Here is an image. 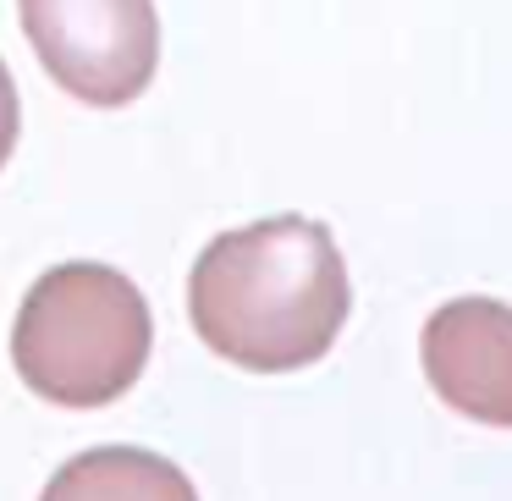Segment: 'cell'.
<instances>
[{"instance_id": "obj_1", "label": "cell", "mask_w": 512, "mask_h": 501, "mask_svg": "<svg viewBox=\"0 0 512 501\" xmlns=\"http://www.w3.org/2000/svg\"><path fill=\"white\" fill-rule=\"evenodd\" d=\"M353 287L331 226L309 215L221 232L188 276V320L210 353L254 375H287L331 353Z\"/></svg>"}, {"instance_id": "obj_2", "label": "cell", "mask_w": 512, "mask_h": 501, "mask_svg": "<svg viewBox=\"0 0 512 501\" xmlns=\"http://www.w3.org/2000/svg\"><path fill=\"white\" fill-rule=\"evenodd\" d=\"M155 347L149 303L116 265L67 259L28 287L12 325V364L56 408H105L138 386Z\"/></svg>"}, {"instance_id": "obj_3", "label": "cell", "mask_w": 512, "mask_h": 501, "mask_svg": "<svg viewBox=\"0 0 512 501\" xmlns=\"http://www.w3.org/2000/svg\"><path fill=\"white\" fill-rule=\"evenodd\" d=\"M50 83L83 105H133L160 67L155 0H17Z\"/></svg>"}, {"instance_id": "obj_4", "label": "cell", "mask_w": 512, "mask_h": 501, "mask_svg": "<svg viewBox=\"0 0 512 501\" xmlns=\"http://www.w3.org/2000/svg\"><path fill=\"white\" fill-rule=\"evenodd\" d=\"M424 375L463 419L512 430V309L496 298H452L424 320Z\"/></svg>"}, {"instance_id": "obj_5", "label": "cell", "mask_w": 512, "mask_h": 501, "mask_svg": "<svg viewBox=\"0 0 512 501\" xmlns=\"http://www.w3.org/2000/svg\"><path fill=\"white\" fill-rule=\"evenodd\" d=\"M39 501H199L193 479L171 457L144 446H89L67 457Z\"/></svg>"}, {"instance_id": "obj_6", "label": "cell", "mask_w": 512, "mask_h": 501, "mask_svg": "<svg viewBox=\"0 0 512 501\" xmlns=\"http://www.w3.org/2000/svg\"><path fill=\"white\" fill-rule=\"evenodd\" d=\"M17 122H23V111H17V83H12V72H6V61H0V166H6L12 149H17Z\"/></svg>"}]
</instances>
